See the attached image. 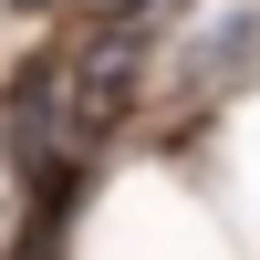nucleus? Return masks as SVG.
<instances>
[{
    "label": "nucleus",
    "mask_w": 260,
    "mask_h": 260,
    "mask_svg": "<svg viewBox=\"0 0 260 260\" xmlns=\"http://www.w3.org/2000/svg\"><path fill=\"white\" fill-rule=\"evenodd\" d=\"M250 62H260V0H250V11H229L219 31L187 42V83H240Z\"/></svg>",
    "instance_id": "nucleus-1"
}]
</instances>
